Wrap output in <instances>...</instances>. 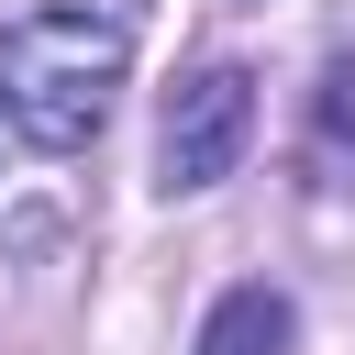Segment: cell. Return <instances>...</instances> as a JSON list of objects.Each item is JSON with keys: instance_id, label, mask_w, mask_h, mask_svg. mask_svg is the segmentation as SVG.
Instances as JSON below:
<instances>
[{"instance_id": "obj_1", "label": "cell", "mask_w": 355, "mask_h": 355, "mask_svg": "<svg viewBox=\"0 0 355 355\" xmlns=\"http://www.w3.org/2000/svg\"><path fill=\"white\" fill-rule=\"evenodd\" d=\"M122 22H89V11H22L0 22V122L44 155H78L111 111V78H122Z\"/></svg>"}, {"instance_id": "obj_2", "label": "cell", "mask_w": 355, "mask_h": 355, "mask_svg": "<svg viewBox=\"0 0 355 355\" xmlns=\"http://www.w3.org/2000/svg\"><path fill=\"white\" fill-rule=\"evenodd\" d=\"M244 133H255V78H244V67H200V78L166 89L155 178H166V189H211V178H233Z\"/></svg>"}, {"instance_id": "obj_3", "label": "cell", "mask_w": 355, "mask_h": 355, "mask_svg": "<svg viewBox=\"0 0 355 355\" xmlns=\"http://www.w3.org/2000/svg\"><path fill=\"white\" fill-rule=\"evenodd\" d=\"M200 355H288V300H277V288H233V300H211Z\"/></svg>"}]
</instances>
